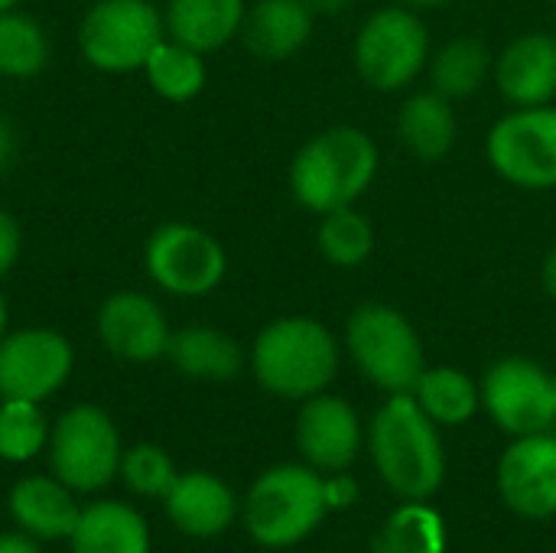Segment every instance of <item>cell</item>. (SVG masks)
I'll return each instance as SVG.
<instances>
[{"label":"cell","instance_id":"6da1fadb","mask_svg":"<svg viewBox=\"0 0 556 553\" xmlns=\"http://www.w3.org/2000/svg\"><path fill=\"white\" fill-rule=\"evenodd\" d=\"M371 463L401 502H430L446 479V450L440 427L410 394H388L368 424Z\"/></svg>","mask_w":556,"mask_h":553},{"label":"cell","instance_id":"7a4b0ae2","mask_svg":"<svg viewBox=\"0 0 556 553\" xmlns=\"http://www.w3.org/2000/svg\"><path fill=\"white\" fill-rule=\"evenodd\" d=\"M381 150L355 124H336L313 134L290 160V192L313 215L355 205L378 179Z\"/></svg>","mask_w":556,"mask_h":553},{"label":"cell","instance_id":"3957f363","mask_svg":"<svg viewBox=\"0 0 556 553\" xmlns=\"http://www.w3.org/2000/svg\"><path fill=\"white\" fill-rule=\"evenodd\" d=\"M339 362V339L313 316H280L267 323L248 352L254 381L280 401H306L329 391Z\"/></svg>","mask_w":556,"mask_h":553},{"label":"cell","instance_id":"277c9868","mask_svg":"<svg viewBox=\"0 0 556 553\" xmlns=\"http://www.w3.org/2000/svg\"><path fill=\"white\" fill-rule=\"evenodd\" d=\"M332 512L329 486L306 463H280L261 473L241 505L244 531L267 551H287L306 541Z\"/></svg>","mask_w":556,"mask_h":553},{"label":"cell","instance_id":"5b68a950","mask_svg":"<svg viewBox=\"0 0 556 553\" xmlns=\"http://www.w3.org/2000/svg\"><path fill=\"white\" fill-rule=\"evenodd\" d=\"M342 345L352 365L384 394H410L427 368V352L414 323L388 303H362L349 313Z\"/></svg>","mask_w":556,"mask_h":553},{"label":"cell","instance_id":"8992f818","mask_svg":"<svg viewBox=\"0 0 556 553\" xmlns=\"http://www.w3.org/2000/svg\"><path fill=\"white\" fill-rule=\"evenodd\" d=\"M430 33L417 10L404 3L381 7L365 16L352 42L358 78L381 95L410 88L430 62Z\"/></svg>","mask_w":556,"mask_h":553},{"label":"cell","instance_id":"52a82bcc","mask_svg":"<svg viewBox=\"0 0 556 553\" xmlns=\"http://www.w3.org/2000/svg\"><path fill=\"white\" fill-rule=\"evenodd\" d=\"M49 469L78 495L108 489L121 473V433L98 404H75L62 411L49 433Z\"/></svg>","mask_w":556,"mask_h":553},{"label":"cell","instance_id":"ba28073f","mask_svg":"<svg viewBox=\"0 0 556 553\" xmlns=\"http://www.w3.org/2000/svg\"><path fill=\"white\" fill-rule=\"evenodd\" d=\"M166 39L163 10L153 0H94L78 23V49L98 72H137Z\"/></svg>","mask_w":556,"mask_h":553},{"label":"cell","instance_id":"9c48e42d","mask_svg":"<svg viewBox=\"0 0 556 553\" xmlns=\"http://www.w3.org/2000/svg\"><path fill=\"white\" fill-rule=\"evenodd\" d=\"M143 271L163 293L199 300L222 287L228 254L212 231L189 222H166L143 244Z\"/></svg>","mask_w":556,"mask_h":553},{"label":"cell","instance_id":"30bf717a","mask_svg":"<svg viewBox=\"0 0 556 553\" xmlns=\"http://www.w3.org/2000/svg\"><path fill=\"white\" fill-rule=\"evenodd\" d=\"M489 166L518 189H556V108H511L485 140Z\"/></svg>","mask_w":556,"mask_h":553},{"label":"cell","instance_id":"8fae6325","mask_svg":"<svg viewBox=\"0 0 556 553\" xmlns=\"http://www.w3.org/2000/svg\"><path fill=\"white\" fill-rule=\"evenodd\" d=\"M482 388V411L508 437H531L554 430L556 398L554 375L521 355L498 359L489 365Z\"/></svg>","mask_w":556,"mask_h":553},{"label":"cell","instance_id":"7c38bea8","mask_svg":"<svg viewBox=\"0 0 556 553\" xmlns=\"http://www.w3.org/2000/svg\"><path fill=\"white\" fill-rule=\"evenodd\" d=\"M75 372L72 342L46 326L7 332L0 339V398L49 401Z\"/></svg>","mask_w":556,"mask_h":553},{"label":"cell","instance_id":"4fadbf2b","mask_svg":"<svg viewBox=\"0 0 556 553\" xmlns=\"http://www.w3.org/2000/svg\"><path fill=\"white\" fill-rule=\"evenodd\" d=\"M495 486L502 502L528 521H547L556 515V433L511 437L498 456Z\"/></svg>","mask_w":556,"mask_h":553},{"label":"cell","instance_id":"5bb4252c","mask_svg":"<svg viewBox=\"0 0 556 553\" xmlns=\"http://www.w3.org/2000/svg\"><path fill=\"white\" fill-rule=\"evenodd\" d=\"M293 440L306 466L319 469L323 476H342L358 460L365 430L345 398L323 391L316 398L300 401Z\"/></svg>","mask_w":556,"mask_h":553},{"label":"cell","instance_id":"9a60e30c","mask_svg":"<svg viewBox=\"0 0 556 553\" xmlns=\"http://www.w3.org/2000/svg\"><path fill=\"white\" fill-rule=\"evenodd\" d=\"M94 329H98L101 345L114 359L134 362V365L166 359V345L173 336L163 306L140 290L111 293L98 310Z\"/></svg>","mask_w":556,"mask_h":553},{"label":"cell","instance_id":"2e32d148","mask_svg":"<svg viewBox=\"0 0 556 553\" xmlns=\"http://www.w3.org/2000/svg\"><path fill=\"white\" fill-rule=\"evenodd\" d=\"M492 81L511 108H544L556 101V36L521 33L495 52Z\"/></svg>","mask_w":556,"mask_h":553},{"label":"cell","instance_id":"e0dca14e","mask_svg":"<svg viewBox=\"0 0 556 553\" xmlns=\"http://www.w3.org/2000/svg\"><path fill=\"white\" fill-rule=\"evenodd\" d=\"M163 508L176 531L199 541L225 535L241 515L231 486L215 473H202V469L179 473L173 489L163 495Z\"/></svg>","mask_w":556,"mask_h":553},{"label":"cell","instance_id":"ac0fdd59","mask_svg":"<svg viewBox=\"0 0 556 553\" xmlns=\"http://www.w3.org/2000/svg\"><path fill=\"white\" fill-rule=\"evenodd\" d=\"M7 508H10L16 531L29 535L39 544L68 541L81 518L78 492H72L52 473L16 479L7 495Z\"/></svg>","mask_w":556,"mask_h":553},{"label":"cell","instance_id":"d6986e66","mask_svg":"<svg viewBox=\"0 0 556 553\" xmlns=\"http://www.w3.org/2000/svg\"><path fill=\"white\" fill-rule=\"evenodd\" d=\"M316 10L309 0H254L248 3L241 39L261 62L293 59L313 36Z\"/></svg>","mask_w":556,"mask_h":553},{"label":"cell","instance_id":"ffe728a7","mask_svg":"<svg viewBox=\"0 0 556 553\" xmlns=\"http://www.w3.org/2000/svg\"><path fill=\"white\" fill-rule=\"evenodd\" d=\"M394 130L410 156H417L420 163H440L453 153L459 140V117L450 98L424 88L404 98Z\"/></svg>","mask_w":556,"mask_h":553},{"label":"cell","instance_id":"44dd1931","mask_svg":"<svg viewBox=\"0 0 556 553\" xmlns=\"http://www.w3.org/2000/svg\"><path fill=\"white\" fill-rule=\"evenodd\" d=\"M248 0H166V36L208 55L241 36Z\"/></svg>","mask_w":556,"mask_h":553},{"label":"cell","instance_id":"7402d4cb","mask_svg":"<svg viewBox=\"0 0 556 553\" xmlns=\"http://www.w3.org/2000/svg\"><path fill=\"white\" fill-rule=\"evenodd\" d=\"M72 553H150V525L147 518L117 499H101L81 508L78 528L68 538Z\"/></svg>","mask_w":556,"mask_h":553},{"label":"cell","instance_id":"603a6c76","mask_svg":"<svg viewBox=\"0 0 556 553\" xmlns=\"http://www.w3.org/2000/svg\"><path fill=\"white\" fill-rule=\"evenodd\" d=\"M169 365L199 381H231L241 375L248 355L238 345L235 336L215 329V326H182L169 336L166 345Z\"/></svg>","mask_w":556,"mask_h":553},{"label":"cell","instance_id":"cb8c5ba5","mask_svg":"<svg viewBox=\"0 0 556 553\" xmlns=\"http://www.w3.org/2000/svg\"><path fill=\"white\" fill-rule=\"evenodd\" d=\"M410 398L437 427H463L482 411L479 381L453 365H427Z\"/></svg>","mask_w":556,"mask_h":553},{"label":"cell","instance_id":"d4e9b609","mask_svg":"<svg viewBox=\"0 0 556 553\" xmlns=\"http://www.w3.org/2000/svg\"><path fill=\"white\" fill-rule=\"evenodd\" d=\"M492 68H495V52L476 36H459L443 42L437 52H430L427 78L437 95L456 104L472 98L492 78Z\"/></svg>","mask_w":556,"mask_h":553},{"label":"cell","instance_id":"484cf974","mask_svg":"<svg viewBox=\"0 0 556 553\" xmlns=\"http://www.w3.org/2000/svg\"><path fill=\"white\" fill-rule=\"evenodd\" d=\"M140 72L147 75V85L163 101H173V104H186V101L199 98L205 91V81H208L205 55L169 39V36L150 52V59L143 62Z\"/></svg>","mask_w":556,"mask_h":553},{"label":"cell","instance_id":"4316f807","mask_svg":"<svg viewBox=\"0 0 556 553\" xmlns=\"http://www.w3.org/2000/svg\"><path fill=\"white\" fill-rule=\"evenodd\" d=\"M371 553H446V525L427 502H401L375 531Z\"/></svg>","mask_w":556,"mask_h":553},{"label":"cell","instance_id":"83f0119b","mask_svg":"<svg viewBox=\"0 0 556 553\" xmlns=\"http://www.w3.org/2000/svg\"><path fill=\"white\" fill-rule=\"evenodd\" d=\"M316 244H319V254L332 267L355 271L375 254L378 235H375V225L368 215H362L355 205H345V209H332V212L319 215Z\"/></svg>","mask_w":556,"mask_h":553},{"label":"cell","instance_id":"f1b7e54d","mask_svg":"<svg viewBox=\"0 0 556 553\" xmlns=\"http://www.w3.org/2000/svg\"><path fill=\"white\" fill-rule=\"evenodd\" d=\"M52 55V42L39 20L20 10L0 13V75L3 78H36Z\"/></svg>","mask_w":556,"mask_h":553},{"label":"cell","instance_id":"f546056e","mask_svg":"<svg viewBox=\"0 0 556 553\" xmlns=\"http://www.w3.org/2000/svg\"><path fill=\"white\" fill-rule=\"evenodd\" d=\"M49 420L42 404L36 401H13L0 398V460L7 463H29L49 447Z\"/></svg>","mask_w":556,"mask_h":553},{"label":"cell","instance_id":"4dcf8cb0","mask_svg":"<svg viewBox=\"0 0 556 553\" xmlns=\"http://www.w3.org/2000/svg\"><path fill=\"white\" fill-rule=\"evenodd\" d=\"M176 476L179 473H176L173 456L156 443H137V447L124 450V456H121L117 479L140 499H163L173 489Z\"/></svg>","mask_w":556,"mask_h":553},{"label":"cell","instance_id":"1f68e13d","mask_svg":"<svg viewBox=\"0 0 556 553\" xmlns=\"http://www.w3.org/2000/svg\"><path fill=\"white\" fill-rule=\"evenodd\" d=\"M23 254V225L13 212L0 209V280L20 264Z\"/></svg>","mask_w":556,"mask_h":553},{"label":"cell","instance_id":"d6a6232c","mask_svg":"<svg viewBox=\"0 0 556 553\" xmlns=\"http://www.w3.org/2000/svg\"><path fill=\"white\" fill-rule=\"evenodd\" d=\"M0 553H42L39 541H33L23 531H3L0 535Z\"/></svg>","mask_w":556,"mask_h":553},{"label":"cell","instance_id":"836d02e7","mask_svg":"<svg viewBox=\"0 0 556 553\" xmlns=\"http://www.w3.org/2000/svg\"><path fill=\"white\" fill-rule=\"evenodd\" d=\"M541 280H544V290H547V297L556 303V244L547 251V257H544V267H541Z\"/></svg>","mask_w":556,"mask_h":553},{"label":"cell","instance_id":"e575fe53","mask_svg":"<svg viewBox=\"0 0 556 553\" xmlns=\"http://www.w3.org/2000/svg\"><path fill=\"white\" fill-rule=\"evenodd\" d=\"M13 147H16L13 130H10V124H7V121H0V166H7V163H10Z\"/></svg>","mask_w":556,"mask_h":553},{"label":"cell","instance_id":"d590c367","mask_svg":"<svg viewBox=\"0 0 556 553\" xmlns=\"http://www.w3.org/2000/svg\"><path fill=\"white\" fill-rule=\"evenodd\" d=\"M352 0H309V7L316 10V16H336L349 7Z\"/></svg>","mask_w":556,"mask_h":553},{"label":"cell","instance_id":"8d00e7d4","mask_svg":"<svg viewBox=\"0 0 556 553\" xmlns=\"http://www.w3.org/2000/svg\"><path fill=\"white\" fill-rule=\"evenodd\" d=\"M401 3L410 7V10H417V13H427V10H440V7H446L453 0H401Z\"/></svg>","mask_w":556,"mask_h":553},{"label":"cell","instance_id":"74e56055","mask_svg":"<svg viewBox=\"0 0 556 553\" xmlns=\"http://www.w3.org/2000/svg\"><path fill=\"white\" fill-rule=\"evenodd\" d=\"M7 323H10V306H7V300L0 293V339L7 336Z\"/></svg>","mask_w":556,"mask_h":553},{"label":"cell","instance_id":"f35d334b","mask_svg":"<svg viewBox=\"0 0 556 553\" xmlns=\"http://www.w3.org/2000/svg\"><path fill=\"white\" fill-rule=\"evenodd\" d=\"M16 3H20V0H0V13H7V10H16Z\"/></svg>","mask_w":556,"mask_h":553},{"label":"cell","instance_id":"ab89813d","mask_svg":"<svg viewBox=\"0 0 556 553\" xmlns=\"http://www.w3.org/2000/svg\"><path fill=\"white\" fill-rule=\"evenodd\" d=\"M551 33H554V36H556V10H554V29H551Z\"/></svg>","mask_w":556,"mask_h":553},{"label":"cell","instance_id":"60d3db41","mask_svg":"<svg viewBox=\"0 0 556 553\" xmlns=\"http://www.w3.org/2000/svg\"><path fill=\"white\" fill-rule=\"evenodd\" d=\"M554 398H556V375H554Z\"/></svg>","mask_w":556,"mask_h":553}]
</instances>
